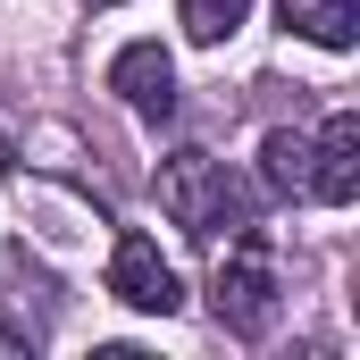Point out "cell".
Here are the masks:
<instances>
[{"instance_id":"6da1fadb","label":"cell","mask_w":360,"mask_h":360,"mask_svg":"<svg viewBox=\"0 0 360 360\" xmlns=\"http://www.w3.org/2000/svg\"><path fill=\"white\" fill-rule=\"evenodd\" d=\"M160 210L176 218L193 243H226V235L252 226V193L226 176V160H210V151H176V160H160Z\"/></svg>"},{"instance_id":"5b68a950","label":"cell","mask_w":360,"mask_h":360,"mask_svg":"<svg viewBox=\"0 0 360 360\" xmlns=\"http://www.w3.org/2000/svg\"><path fill=\"white\" fill-rule=\"evenodd\" d=\"M360 193V117L352 109H335L319 134H310V201H352Z\"/></svg>"},{"instance_id":"7a4b0ae2","label":"cell","mask_w":360,"mask_h":360,"mask_svg":"<svg viewBox=\"0 0 360 360\" xmlns=\"http://www.w3.org/2000/svg\"><path fill=\"white\" fill-rule=\"evenodd\" d=\"M276 252H269V235H226V260H218V276H210V319L235 335V344H260L276 327Z\"/></svg>"},{"instance_id":"ba28073f","label":"cell","mask_w":360,"mask_h":360,"mask_svg":"<svg viewBox=\"0 0 360 360\" xmlns=\"http://www.w3.org/2000/svg\"><path fill=\"white\" fill-rule=\"evenodd\" d=\"M176 17H184V34H193L201 51H218V42L252 17V0H176Z\"/></svg>"},{"instance_id":"3957f363","label":"cell","mask_w":360,"mask_h":360,"mask_svg":"<svg viewBox=\"0 0 360 360\" xmlns=\"http://www.w3.org/2000/svg\"><path fill=\"white\" fill-rule=\"evenodd\" d=\"M109 293H117L126 310H143V319H176L184 310V285H176V269L160 260L151 235H117V252H109Z\"/></svg>"},{"instance_id":"8992f818","label":"cell","mask_w":360,"mask_h":360,"mask_svg":"<svg viewBox=\"0 0 360 360\" xmlns=\"http://www.w3.org/2000/svg\"><path fill=\"white\" fill-rule=\"evenodd\" d=\"M285 34L319 42V51H352L360 42V0H276Z\"/></svg>"},{"instance_id":"52a82bcc","label":"cell","mask_w":360,"mask_h":360,"mask_svg":"<svg viewBox=\"0 0 360 360\" xmlns=\"http://www.w3.org/2000/svg\"><path fill=\"white\" fill-rule=\"evenodd\" d=\"M260 176H269V193H310V134L276 126L260 143Z\"/></svg>"},{"instance_id":"277c9868","label":"cell","mask_w":360,"mask_h":360,"mask_svg":"<svg viewBox=\"0 0 360 360\" xmlns=\"http://www.w3.org/2000/svg\"><path fill=\"white\" fill-rule=\"evenodd\" d=\"M109 92H117L143 126H168V117H176V59H168L160 42H126V51L109 59Z\"/></svg>"},{"instance_id":"9c48e42d","label":"cell","mask_w":360,"mask_h":360,"mask_svg":"<svg viewBox=\"0 0 360 360\" xmlns=\"http://www.w3.org/2000/svg\"><path fill=\"white\" fill-rule=\"evenodd\" d=\"M92 8H117V0H92Z\"/></svg>"}]
</instances>
